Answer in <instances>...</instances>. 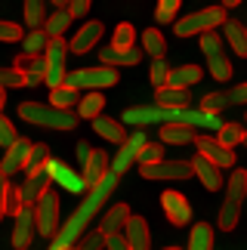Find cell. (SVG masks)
Listing matches in <instances>:
<instances>
[{
    "label": "cell",
    "mask_w": 247,
    "mask_h": 250,
    "mask_svg": "<svg viewBox=\"0 0 247 250\" xmlns=\"http://www.w3.org/2000/svg\"><path fill=\"white\" fill-rule=\"evenodd\" d=\"M50 3H53L56 9H65V6H68V0H50Z\"/></svg>",
    "instance_id": "57"
},
{
    "label": "cell",
    "mask_w": 247,
    "mask_h": 250,
    "mask_svg": "<svg viewBox=\"0 0 247 250\" xmlns=\"http://www.w3.org/2000/svg\"><path fill=\"white\" fill-rule=\"evenodd\" d=\"M244 28H247V25H244Z\"/></svg>",
    "instance_id": "62"
},
{
    "label": "cell",
    "mask_w": 247,
    "mask_h": 250,
    "mask_svg": "<svg viewBox=\"0 0 247 250\" xmlns=\"http://www.w3.org/2000/svg\"><path fill=\"white\" fill-rule=\"evenodd\" d=\"M90 6H93V0H68V6H65V9H68L71 19H83V16L90 13Z\"/></svg>",
    "instance_id": "49"
},
{
    "label": "cell",
    "mask_w": 247,
    "mask_h": 250,
    "mask_svg": "<svg viewBox=\"0 0 247 250\" xmlns=\"http://www.w3.org/2000/svg\"><path fill=\"white\" fill-rule=\"evenodd\" d=\"M195 155H201L204 161H210L213 167L220 170H232L235 167V151L232 148H223L220 142H216V136H195Z\"/></svg>",
    "instance_id": "11"
},
{
    "label": "cell",
    "mask_w": 247,
    "mask_h": 250,
    "mask_svg": "<svg viewBox=\"0 0 247 250\" xmlns=\"http://www.w3.org/2000/svg\"><path fill=\"white\" fill-rule=\"evenodd\" d=\"M124 241L130 244V250H151V229H148V219L142 216H133L124 223Z\"/></svg>",
    "instance_id": "18"
},
{
    "label": "cell",
    "mask_w": 247,
    "mask_h": 250,
    "mask_svg": "<svg viewBox=\"0 0 247 250\" xmlns=\"http://www.w3.org/2000/svg\"><path fill=\"white\" fill-rule=\"evenodd\" d=\"M161 207H164V216L170 219V226H173V229L192 223V207H188V201H185L183 191L167 188L164 195H161Z\"/></svg>",
    "instance_id": "14"
},
{
    "label": "cell",
    "mask_w": 247,
    "mask_h": 250,
    "mask_svg": "<svg viewBox=\"0 0 247 250\" xmlns=\"http://www.w3.org/2000/svg\"><path fill=\"white\" fill-rule=\"evenodd\" d=\"M90 142H78V151H74V155H78V161H81V164H83V161H87L90 158Z\"/></svg>",
    "instance_id": "54"
},
{
    "label": "cell",
    "mask_w": 247,
    "mask_h": 250,
    "mask_svg": "<svg viewBox=\"0 0 247 250\" xmlns=\"http://www.w3.org/2000/svg\"><path fill=\"white\" fill-rule=\"evenodd\" d=\"M238 3H244V0H223V9H232V6H238Z\"/></svg>",
    "instance_id": "55"
},
{
    "label": "cell",
    "mask_w": 247,
    "mask_h": 250,
    "mask_svg": "<svg viewBox=\"0 0 247 250\" xmlns=\"http://www.w3.org/2000/svg\"><path fill=\"white\" fill-rule=\"evenodd\" d=\"M244 198H247V170L232 167V176L226 182V201L220 207V229L223 232H232V229L238 226Z\"/></svg>",
    "instance_id": "3"
},
{
    "label": "cell",
    "mask_w": 247,
    "mask_h": 250,
    "mask_svg": "<svg viewBox=\"0 0 247 250\" xmlns=\"http://www.w3.org/2000/svg\"><path fill=\"white\" fill-rule=\"evenodd\" d=\"M142 53H148L151 59H164L167 41H164V34H161L158 28H145V31H142Z\"/></svg>",
    "instance_id": "34"
},
{
    "label": "cell",
    "mask_w": 247,
    "mask_h": 250,
    "mask_svg": "<svg viewBox=\"0 0 247 250\" xmlns=\"http://www.w3.org/2000/svg\"><path fill=\"white\" fill-rule=\"evenodd\" d=\"M155 161H164V142H145V146L139 148V158H136L139 167L155 164Z\"/></svg>",
    "instance_id": "42"
},
{
    "label": "cell",
    "mask_w": 247,
    "mask_h": 250,
    "mask_svg": "<svg viewBox=\"0 0 247 250\" xmlns=\"http://www.w3.org/2000/svg\"><path fill=\"white\" fill-rule=\"evenodd\" d=\"M179 6H183V0H158V9H155L158 25H173Z\"/></svg>",
    "instance_id": "41"
},
{
    "label": "cell",
    "mask_w": 247,
    "mask_h": 250,
    "mask_svg": "<svg viewBox=\"0 0 247 250\" xmlns=\"http://www.w3.org/2000/svg\"><path fill=\"white\" fill-rule=\"evenodd\" d=\"M19 118L25 124L46 127V130H74L78 127V114L62 111L50 102H19Z\"/></svg>",
    "instance_id": "2"
},
{
    "label": "cell",
    "mask_w": 247,
    "mask_h": 250,
    "mask_svg": "<svg viewBox=\"0 0 247 250\" xmlns=\"http://www.w3.org/2000/svg\"><path fill=\"white\" fill-rule=\"evenodd\" d=\"M6 195H9V182H6L3 173H0V219L6 216Z\"/></svg>",
    "instance_id": "52"
},
{
    "label": "cell",
    "mask_w": 247,
    "mask_h": 250,
    "mask_svg": "<svg viewBox=\"0 0 247 250\" xmlns=\"http://www.w3.org/2000/svg\"><path fill=\"white\" fill-rule=\"evenodd\" d=\"M34 223H37V235L50 238V241H53V235L59 232V226H62V219H59V195H56L53 188H46L43 195L37 198Z\"/></svg>",
    "instance_id": "8"
},
{
    "label": "cell",
    "mask_w": 247,
    "mask_h": 250,
    "mask_svg": "<svg viewBox=\"0 0 247 250\" xmlns=\"http://www.w3.org/2000/svg\"><path fill=\"white\" fill-rule=\"evenodd\" d=\"M46 158H50V146H43V142H31V151H28V167H25V170L43 167Z\"/></svg>",
    "instance_id": "46"
},
{
    "label": "cell",
    "mask_w": 247,
    "mask_h": 250,
    "mask_svg": "<svg viewBox=\"0 0 247 250\" xmlns=\"http://www.w3.org/2000/svg\"><path fill=\"white\" fill-rule=\"evenodd\" d=\"M176 121V108H161L155 102H145V105H133V108L124 111V124L130 127H161V124H173Z\"/></svg>",
    "instance_id": "9"
},
{
    "label": "cell",
    "mask_w": 247,
    "mask_h": 250,
    "mask_svg": "<svg viewBox=\"0 0 247 250\" xmlns=\"http://www.w3.org/2000/svg\"><path fill=\"white\" fill-rule=\"evenodd\" d=\"M102 108H105V96H102L99 90H87V96H81V99H78V118L93 121V118H99V114H102Z\"/></svg>",
    "instance_id": "31"
},
{
    "label": "cell",
    "mask_w": 247,
    "mask_h": 250,
    "mask_svg": "<svg viewBox=\"0 0 247 250\" xmlns=\"http://www.w3.org/2000/svg\"><path fill=\"white\" fill-rule=\"evenodd\" d=\"M0 86L3 90H16V86H25V78L16 68H0Z\"/></svg>",
    "instance_id": "48"
},
{
    "label": "cell",
    "mask_w": 247,
    "mask_h": 250,
    "mask_svg": "<svg viewBox=\"0 0 247 250\" xmlns=\"http://www.w3.org/2000/svg\"><path fill=\"white\" fill-rule=\"evenodd\" d=\"M37 235V223H34V207H22L16 213V223H13V247L16 250H28Z\"/></svg>",
    "instance_id": "17"
},
{
    "label": "cell",
    "mask_w": 247,
    "mask_h": 250,
    "mask_svg": "<svg viewBox=\"0 0 247 250\" xmlns=\"http://www.w3.org/2000/svg\"><path fill=\"white\" fill-rule=\"evenodd\" d=\"M223 34H226V43L232 46V53L241 56V59H247V28H244V22H238V19H226Z\"/></svg>",
    "instance_id": "26"
},
{
    "label": "cell",
    "mask_w": 247,
    "mask_h": 250,
    "mask_svg": "<svg viewBox=\"0 0 247 250\" xmlns=\"http://www.w3.org/2000/svg\"><path fill=\"white\" fill-rule=\"evenodd\" d=\"M201 53H204L207 68H210V74L216 81L226 83L232 78V59H229V53H226V46H223V37L216 31H204L201 34Z\"/></svg>",
    "instance_id": "7"
},
{
    "label": "cell",
    "mask_w": 247,
    "mask_h": 250,
    "mask_svg": "<svg viewBox=\"0 0 247 250\" xmlns=\"http://www.w3.org/2000/svg\"><path fill=\"white\" fill-rule=\"evenodd\" d=\"M127 219H130V207H127V201H124V204H111V207L105 210V216H102L99 229L105 232V238H108V235H121Z\"/></svg>",
    "instance_id": "28"
},
{
    "label": "cell",
    "mask_w": 247,
    "mask_h": 250,
    "mask_svg": "<svg viewBox=\"0 0 247 250\" xmlns=\"http://www.w3.org/2000/svg\"><path fill=\"white\" fill-rule=\"evenodd\" d=\"M244 142H247V133H244Z\"/></svg>",
    "instance_id": "60"
},
{
    "label": "cell",
    "mask_w": 247,
    "mask_h": 250,
    "mask_svg": "<svg viewBox=\"0 0 247 250\" xmlns=\"http://www.w3.org/2000/svg\"><path fill=\"white\" fill-rule=\"evenodd\" d=\"M16 139H19V133H16V124L9 121V118H3V114H0V148H9Z\"/></svg>",
    "instance_id": "47"
},
{
    "label": "cell",
    "mask_w": 247,
    "mask_h": 250,
    "mask_svg": "<svg viewBox=\"0 0 247 250\" xmlns=\"http://www.w3.org/2000/svg\"><path fill=\"white\" fill-rule=\"evenodd\" d=\"M155 105H161V108H192V93L188 90H176V86H158L155 90V99H151Z\"/></svg>",
    "instance_id": "22"
},
{
    "label": "cell",
    "mask_w": 247,
    "mask_h": 250,
    "mask_svg": "<svg viewBox=\"0 0 247 250\" xmlns=\"http://www.w3.org/2000/svg\"><path fill=\"white\" fill-rule=\"evenodd\" d=\"M115 188H118V176H115V173H105L96 186H90L87 195H83V201L78 204V210H74V213L59 226V232L53 235V244H59V247H74V244H78V238L87 232V226L96 219L102 204L115 195Z\"/></svg>",
    "instance_id": "1"
},
{
    "label": "cell",
    "mask_w": 247,
    "mask_h": 250,
    "mask_svg": "<svg viewBox=\"0 0 247 250\" xmlns=\"http://www.w3.org/2000/svg\"><path fill=\"white\" fill-rule=\"evenodd\" d=\"M108 161H111V158H108V151H99V148H93V151H90V158L83 161V173H81L83 182H87V188H90V186H96V182L108 173Z\"/></svg>",
    "instance_id": "25"
},
{
    "label": "cell",
    "mask_w": 247,
    "mask_h": 250,
    "mask_svg": "<svg viewBox=\"0 0 247 250\" xmlns=\"http://www.w3.org/2000/svg\"><path fill=\"white\" fill-rule=\"evenodd\" d=\"M145 179H192L195 170L188 161H155V164L139 167Z\"/></svg>",
    "instance_id": "15"
},
{
    "label": "cell",
    "mask_w": 247,
    "mask_h": 250,
    "mask_svg": "<svg viewBox=\"0 0 247 250\" xmlns=\"http://www.w3.org/2000/svg\"><path fill=\"white\" fill-rule=\"evenodd\" d=\"M13 68L25 78V86H41L43 83V56H28V53H19Z\"/></svg>",
    "instance_id": "20"
},
{
    "label": "cell",
    "mask_w": 247,
    "mask_h": 250,
    "mask_svg": "<svg viewBox=\"0 0 247 250\" xmlns=\"http://www.w3.org/2000/svg\"><path fill=\"white\" fill-rule=\"evenodd\" d=\"M145 133L142 130H133L127 133V139L121 142V148H118V155L108 161V173H115V176H121V173H127L133 164H136V158H139V148L145 146Z\"/></svg>",
    "instance_id": "10"
},
{
    "label": "cell",
    "mask_w": 247,
    "mask_h": 250,
    "mask_svg": "<svg viewBox=\"0 0 247 250\" xmlns=\"http://www.w3.org/2000/svg\"><path fill=\"white\" fill-rule=\"evenodd\" d=\"M102 34H105V25H102L99 19H90V22H83L78 31H74V37L68 41V53H74V56L90 53L93 46H99Z\"/></svg>",
    "instance_id": "13"
},
{
    "label": "cell",
    "mask_w": 247,
    "mask_h": 250,
    "mask_svg": "<svg viewBox=\"0 0 247 250\" xmlns=\"http://www.w3.org/2000/svg\"><path fill=\"white\" fill-rule=\"evenodd\" d=\"M198 133L185 124H161V142L164 146H192Z\"/></svg>",
    "instance_id": "30"
},
{
    "label": "cell",
    "mask_w": 247,
    "mask_h": 250,
    "mask_svg": "<svg viewBox=\"0 0 247 250\" xmlns=\"http://www.w3.org/2000/svg\"><path fill=\"white\" fill-rule=\"evenodd\" d=\"M74 250H105V232H102L99 226L96 229H87V232L78 238Z\"/></svg>",
    "instance_id": "39"
},
{
    "label": "cell",
    "mask_w": 247,
    "mask_h": 250,
    "mask_svg": "<svg viewBox=\"0 0 247 250\" xmlns=\"http://www.w3.org/2000/svg\"><path fill=\"white\" fill-rule=\"evenodd\" d=\"M3 105H6V90L0 86V114H3Z\"/></svg>",
    "instance_id": "56"
},
{
    "label": "cell",
    "mask_w": 247,
    "mask_h": 250,
    "mask_svg": "<svg viewBox=\"0 0 247 250\" xmlns=\"http://www.w3.org/2000/svg\"><path fill=\"white\" fill-rule=\"evenodd\" d=\"M244 124L238 121H229V124H223L220 130H216V142H220L223 148H235V146H241L244 142Z\"/></svg>",
    "instance_id": "33"
},
{
    "label": "cell",
    "mask_w": 247,
    "mask_h": 250,
    "mask_svg": "<svg viewBox=\"0 0 247 250\" xmlns=\"http://www.w3.org/2000/svg\"><path fill=\"white\" fill-rule=\"evenodd\" d=\"M65 83L74 86V90H108V86L118 83V68H108V65H93V68H78L65 74Z\"/></svg>",
    "instance_id": "6"
},
{
    "label": "cell",
    "mask_w": 247,
    "mask_h": 250,
    "mask_svg": "<svg viewBox=\"0 0 247 250\" xmlns=\"http://www.w3.org/2000/svg\"><path fill=\"white\" fill-rule=\"evenodd\" d=\"M25 173H28V176H25V186L19 188V195H22V204L25 207H34L37 198L53 186V179H50V173H46V167H31V170H25Z\"/></svg>",
    "instance_id": "16"
},
{
    "label": "cell",
    "mask_w": 247,
    "mask_h": 250,
    "mask_svg": "<svg viewBox=\"0 0 247 250\" xmlns=\"http://www.w3.org/2000/svg\"><path fill=\"white\" fill-rule=\"evenodd\" d=\"M223 22H226V9L223 6H204V9H195V13L179 19L173 25V34L176 37H195V34L213 31V28H223Z\"/></svg>",
    "instance_id": "4"
},
{
    "label": "cell",
    "mask_w": 247,
    "mask_h": 250,
    "mask_svg": "<svg viewBox=\"0 0 247 250\" xmlns=\"http://www.w3.org/2000/svg\"><path fill=\"white\" fill-rule=\"evenodd\" d=\"M188 164H192L195 176L201 179V186H204L207 191H220V188H223V170H220V167H213L210 161H204L201 155H195Z\"/></svg>",
    "instance_id": "21"
},
{
    "label": "cell",
    "mask_w": 247,
    "mask_h": 250,
    "mask_svg": "<svg viewBox=\"0 0 247 250\" xmlns=\"http://www.w3.org/2000/svg\"><path fill=\"white\" fill-rule=\"evenodd\" d=\"M226 105H229V99H226V93H204V99L198 102V108H201V111H210V114H216V111H223Z\"/></svg>",
    "instance_id": "44"
},
{
    "label": "cell",
    "mask_w": 247,
    "mask_h": 250,
    "mask_svg": "<svg viewBox=\"0 0 247 250\" xmlns=\"http://www.w3.org/2000/svg\"><path fill=\"white\" fill-rule=\"evenodd\" d=\"M201 78H204V68H201V65H176V68H170V74H167V86L188 90V86L198 83Z\"/></svg>",
    "instance_id": "27"
},
{
    "label": "cell",
    "mask_w": 247,
    "mask_h": 250,
    "mask_svg": "<svg viewBox=\"0 0 247 250\" xmlns=\"http://www.w3.org/2000/svg\"><path fill=\"white\" fill-rule=\"evenodd\" d=\"M167 74H170V65L164 62V59H155L151 62V68H148V81H151V86H167Z\"/></svg>",
    "instance_id": "45"
},
{
    "label": "cell",
    "mask_w": 247,
    "mask_h": 250,
    "mask_svg": "<svg viewBox=\"0 0 247 250\" xmlns=\"http://www.w3.org/2000/svg\"><path fill=\"white\" fill-rule=\"evenodd\" d=\"M46 173H50V179L56 182V186H62L65 191H71V195H83L87 191V182H83V176L81 173H74L65 161H59V158H46Z\"/></svg>",
    "instance_id": "12"
},
{
    "label": "cell",
    "mask_w": 247,
    "mask_h": 250,
    "mask_svg": "<svg viewBox=\"0 0 247 250\" xmlns=\"http://www.w3.org/2000/svg\"><path fill=\"white\" fill-rule=\"evenodd\" d=\"M164 250H183V247H176V244H173V247H164Z\"/></svg>",
    "instance_id": "59"
},
{
    "label": "cell",
    "mask_w": 247,
    "mask_h": 250,
    "mask_svg": "<svg viewBox=\"0 0 247 250\" xmlns=\"http://www.w3.org/2000/svg\"><path fill=\"white\" fill-rule=\"evenodd\" d=\"M105 250H130V244L124 241V235H108L105 238Z\"/></svg>",
    "instance_id": "53"
},
{
    "label": "cell",
    "mask_w": 247,
    "mask_h": 250,
    "mask_svg": "<svg viewBox=\"0 0 247 250\" xmlns=\"http://www.w3.org/2000/svg\"><path fill=\"white\" fill-rule=\"evenodd\" d=\"M71 22L74 19L68 16V9H53V13L43 19V31L50 37H65V31L71 28Z\"/></svg>",
    "instance_id": "32"
},
{
    "label": "cell",
    "mask_w": 247,
    "mask_h": 250,
    "mask_svg": "<svg viewBox=\"0 0 247 250\" xmlns=\"http://www.w3.org/2000/svg\"><path fill=\"white\" fill-rule=\"evenodd\" d=\"M22 9H25V25H28V28H43V19H46V0H25Z\"/></svg>",
    "instance_id": "38"
},
{
    "label": "cell",
    "mask_w": 247,
    "mask_h": 250,
    "mask_svg": "<svg viewBox=\"0 0 247 250\" xmlns=\"http://www.w3.org/2000/svg\"><path fill=\"white\" fill-rule=\"evenodd\" d=\"M93 130H96L102 139L115 142V146H121V142L127 139V130H124V124H121L118 118H108V114H99V118H93Z\"/></svg>",
    "instance_id": "29"
},
{
    "label": "cell",
    "mask_w": 247,
    "mask_h": 250,
    "mask_svg": "<svg viewBox=\"0 0 247 250\" xmlns=\"http://www.w3.org/2000/svg\"><path fill=\"white\" fill-rule=\"evenodd\" d=\"M78 99H81L78 90H74V86H68V83L53 86V90H50V105H56V108H62V111H71Z\"/></svg>",
    "instance_id": "37"
},
{
    "label": "cell",
    "mask_w": 247,
    "mask_h": 250,
    "mask_svg": "<svg viewBox=\"0 0 247 250\" xmlns=\"http://www.w3.org/2000/svg\"><path fill=\"white\" fill-rule=\"evenodd\" d=\"M244 201H247V198H244Z\"/></svg>",
    "instance_id": "61"
},
{
    "label": "cell",
    "mask_w": 247,
    "mask_h": 250,
    "mask_svg": "<svg viewBox=\"0 0 247 250\" xmlns=\"http://www.w3.org/2000/svg\"><path fill=\"white\" fill-rule=\"evenodd\" d=\"M173 124H185V127H192V130L195 127H207V130H220L223 127V121L216 118V114L201 111V108H179Z\"/></svg>",
    "instance_id": "23"
},
{
    "label": "cell",
    "mask_w": 247,
    "mask_h": 250,
    "mask_svg": "<svg viewBox=\"0 0 247 250\" xmlns=\"http://www.w3.org/2000/svg\"><path fill=\"white\" fill-rule=\"evenodd\" d=\"M28 151H31V142L19 136L13 146L3 151V161H0V173L3 176H13V173H22L28 167Z\"/></svg>",
    "instance_id": "19"
},
{
    "label": "cell",
    "mask_w": 247,
    "mask_h": 250,
    "mask_svg": "<svg viewBox=\"0 0 247 250\" xmlns=\"http://www.w3.org/2000/svg\"><path fill=\"white\" fill-rule=\"evenodd\" d=\"M68 41L65 37H50L43 50V83L53 86H62L65 83V74H68Z\"/></svg>",
    "instance_id": "5"
},
{
    "label": "cell",
    "mask_w": 247,
    "mask_h": 250,
    "mask_svg": "<svg viewBox=\"0 0 247 250\" xmlns=\"http://www.w3.org/2000/svg\"><path fill=\"white\" fill-rule=\"evenodd\" d=\"M226 99H229V105H247V81L244 83H235L232 93L226 96Z\"/></svg>",
    "instance_id": "50"
},
{
    "label": "cell",
    "mask_w": 247,
    "mask_h": 250,
    "mask_svg": "<svg viewBox=\"0 0 247 250\" xmlns=\"http://www.w3.org/2000/svg\"><path fill=\"white\" fill-rule=\"evenodd\" d=\"M22 37H25V28L22 25L0 19V41H3V43H22Z\"/></svg>",
    "instance_id": "43"
},
{
    "label": "cell",
    "mask_w": 247,
    "mask_h": 250,
    "mask_svg": "<svg viewBox=\"0 0 247 250\" xmlns=\"http://www.w3.org/2000/svg\"><path fill=\"white\" fill-rule=\"evenodd\" d=\"M185 250H213V229L207 226V223L192 226V232H188V247Z\"/></svg>",
    "instance_id": "35"
},
{
    "label": "cell",
    "mask_w": 247,
    "mask_h": 250,
    "mask_svg": "<svg viewBox=\"0 0 247 250\" xmlns=\"http://www.w3.org/2000/svg\"><path fill=\"white\" fill-rule=\"evenodd\" d=\"M50 250H71V247H59V244H50Z\"/></svg>",
    "instance_id": "58"
},
{
    "label": "cell",
    "mask_w": 247,
    "mask_h": 250,
    "mask_svg": "<svg viewBox=\"0 0 247 250\" xmlns=\"http://www.w3.org/2000/svg\"><path fill=\"white\" fill-rule=\"evenodd\" d=\"M99 62L108 65V68H133V65L142 62V53L133 46V50H115V46H105V50H99Z\"/></svg>",
    "instance_id": "24"
},
{
    "label": "cell",
    "mask_w": 247,
    "mask_h": 250,
    "mask_svg": "<svg viewBox=\"0 0 247 250\" xmlns=\"http://www.w3.org/2000/svg\"><path fill=\"white\" fill-rule=\"evenodd\" d=\"M133 43H136V31H133L130 22H121L115 28V37H111L108 46H115V50H133Z\"/></svg>",
    "instance_id": "40"
},
{
    "label": "cell",
    "mask_w": 247,
    "mask_h": 250,
    "mask_svg": "<svg viewBox=\"0 0 247 250\" xmlns=\"http://www.w3.org/2000/svg\"><path fill=\"white\" fill-rule=\"evenodd\" d=\"M25 204H22V195H19V188H13L9 186V195H6V213H19V210H22Z\"/></svg>",
    "instance_id": "51"
},
{
    "label": "cell",
    "mask_w": 247,
    "mask_h": 250,
    "mask_svg": "<svg viewBox=\"0 0 247 250\" xmlns=\"http://www.w3.org/2000/svg\"><path fill=\"white\" fill-rule=\"evenodd\" d=\"M46 43H50V34H46L43 28H31V31L22 37V53H28V56H43Z\"/></svg>",
    "instance_id": "36"
}]
</instances>
